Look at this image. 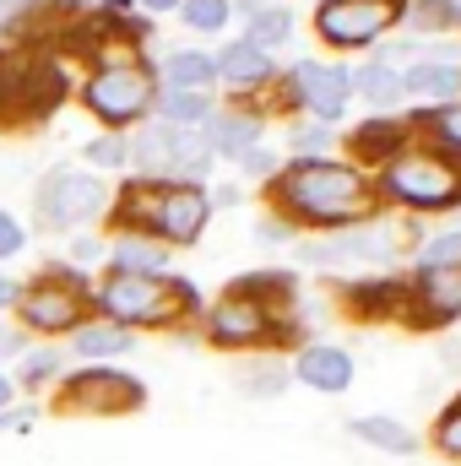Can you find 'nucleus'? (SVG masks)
Here are the masks:
<instances>
[{"instance_id": "obj_28", "label": "nucleus", "mask_w": 461, "mask_h": 466, "mask_svg": "<svg viewBox=\"0 0 461 466\" xmlns=\"http://www.w3.org/2000/svg\"><path fill=\"white\" fill-rule=\"evenodd\" d=\"M353 434L369 440V445H380V451H391V456H413V434L402 423H391V418H358Z\"/></svg>"}, {"instance_id": "obj_32", "label": "nucleus", "mask_w": 461, "mask_h": 466, "mask_svg": "<svg viewBox=\"0 0 461 466\" xmlns=\"http://www.w3.org/2000/svg\"><path fill=\"white\" fill-rule=\"evenodd\" d=\"M104 255H109V233H71V249H66V260L71 266H104Z\"/></svg>"}, {"instance_id": "obj_30", "label": "nucleus", "mask_w": 461, "mask_h": 466, "mask_svg": "<svg viewBox=\"0 0 461 466\" xmlns=\"http://www.w3.org/2000/svg\"><path fill=\"white\" fill-rule=\"evenodd\" d=\"M456 22H461L456 0H418V5H413V27H424V33H446V27H456Z\"/></svg>"}, {"instance_id": "obj_13", "label": "nucleus", "mask_w": 461, "mask_h": 466, "mask_svg": "<svg viewBox=\"0 0 461 466\" xmlns=\"http://www.w3.org/2000/svg\"><path fill=\"white\" fill-rule=\"evenodd\" d=\"M293 93L299 104L315 115V125H332L347 109V93H353V76L343 66H321V60H299L293 66Z\"/></svg>"}, {"instance_id": "obj_19", "label": "nucleus", "mask_w": 461, "mask_h": 466, "mask_svg": "<svg viewBox=\"0 0 461 466\" xmlns=\"http://www.w3.org/2000/svg\"><path fill=\"white\" fill-rule=\"evenodd\" d=\"M396 255V233L374 228V233H343V238H326V244H304V260L315 266H332V260H391Z\"/></svg>"}, {"instance_id": "obj_33", "label": "nucleus", "mask_w": 461, "mask_h": 466, "mask_svg": "<svg viewBox=\"0 0 461 466\" xmlns=\"http://www.w3.org/2000/svg\"><path fill=\"white\" fill-rule=\"evenodd\" d=\"M353 147H358L364 157H385V152L396 147V125H385V119H374V125H364V130L353 136Z\"/></svg>"}, {"instance_id": "obj_24", "label": "nucleus", "mask_w": 461, "mask_h": 466, "mask_svg": "<svg viewBox=\"0 0 461 466\" xmlns=\"http://www.w3.org/2000/svg\"><path fill=\"white\" fill-rule=\"evenodd\" d=\"M293 38V16L282 11V5H261V11H250V22H244V44H255V49H282Z\"/></svg>"}, {"instance_id": "obj_42", "label": "nucleus", "mask_w": 461, "mask_h": 466, "mask_svg": "<svg viewBox=\"0 0 461 466\" xmlns=\"http://www.w3.org/2000/svg\"><path fill=\"white\" fill-rule=\"evenodd\" d=\"M244 390H266L271 396V390H282V374H271V369L266 374H244Z\"/></svg>"}, {"instance_id": "obj_45", "label": "nucleus", "mask_w": 461, "mask_h": 466, "mask_svg": "<svg viewBox=\"0 0 461 466\" xmlns=\"http://www.w3.org/2000/svg\"><path fill=\"white\" fill-rule=\"evenodd\" d=\"M5 407H16V385H11V374L0 369V412H5Z\"/></svg>"}, {"instance_id": "obj_15", "label": "nucleus", "mask_w": 461, "mask_h": 466, "mask_svg": "<svg viewBox=\"0 0 461 466\" xmlns=\"http://www.w3.org/2000/svg\"><path fill=\"white\" fill-rule=\"evenodd\" d=\"M207 147H212V157H244L250 147H261V115L255 109H239V104H218V115L207 119Z\"/></svg>"}, {"instance_id": "obj_7", "label": "nucleus", "mask_w": 461, "mask_h": 466, "mask_svg": "<svg viewBox=\"0 0 461 466\" xmlns=\"http://www.w3.org/2000/svg\"><path fill=\"white\" fill-rule=\"evenodd\" d=\"M266 293H288L282 271H255V277L233 282L229 293L201 315V337L212 348H229V352L271 342L277 337V309L266 304Z\"/></svg>"}, {"instance_id": "obj_34", "label": "nucleus", "mask_w": 461, "mask_h": 466, "mask_svg": "<svg viewBox=\"0 0 461 466\" xmlns=\"http://www.w3.org/2000/svg\"><path fill=\"white\" fill-rule=\"evenodd\" d=\"M456 260H461V233H440V238L424 244V271H446Z\"/></svg>"}, {"instance_id": "obj_11", "label": "nucleus", "mask_w": 461, "mask_h": 466, "mask_svg": "<svg viewBox=\"0 0 461 466\" xmlns=\"http://www.w3.org/2000/svg\"><path fill=\"white\" fill-rule=\"evenodd\" d=\"M77 16H82L77 0H0V44L38 49L49 38H66Z\"/></svg>"}, {"instance_id": "obj_41", "label": "nucleus", "mask_w": 461, "mask_h": 466, "mask_svg": "<svg viewBox=\"0 0 461 466\" xmlns=\"http://www.w3.org/2000/svg\"><path fill=\"white\" fill-rule=\"evenodd\" d=\"M440 445H446L451 456H461V412H451V418L440 423Z\"/></svg>"}, {"instance_id": "obj_29", "label": "nucleus", "mask_w": 461, "mask_h": 466, "mask_svg": "<svg viewBox=\"0 0 461 466\" xmlns=\"http://www.w3.org/2000/svg\"><path fill=\"white\" fill-rule=\"evenodd\" d=\"M33 249V228L11 212V207H0V266H11L16 255H27Z\"/></svg>"}, {"instance_id": "obj_6", "label": "nucleus", "mask_w": 461, "mask_h": 466, "mask_svg": "<svg viewBox=\"0 0 461 466\" xmlns=\"http://www.w3.org/2000/svg\"><path fill=\"white\" fill-rule=\"evenodd\" d=\"M152 98H158V71H152V60L87 66L82 82H77V104L98 119V130H119V136H130L136 125L152 119Z\"/></svg>"}, {"instance_id": "obj_14", "label": "nucleus", "mask_w": 461, "mask_h": 466, "mask_svg": "<svg viewBox=\"0 0 461 466\" xmlns=\"http://www.w3.org/2000/svg\"><path fill=\"white\" fill-rule=\"evenodd\" d=\"M5 374H11V385H16L22 401H38V396H55V385L71 374V363H66V348L60 342H27V352Z\"/></svg>"}, {"instance_id": "obj_16", "label": "nucleus", "mask_w": 461, "mask_h": 466, "mask_svg": "<svg viewBox=\"0 0 461 466\" xmlns=\"http://www.w3.org/2000/svg\"><path fill=\"white\" fill-rule=\"evenodd\" d=\"M60 348H66V358H71V363H119L125 352H136V337L93 315V320H82V326H77Z\"/></svg>"}, {"instance_id": "obj_21", "label": "nucleus", "mask_w": 461, "mask_h": 466, "mask_svg": "<svg viewBox=\"0 0 461 466\" xmlns=\"http://www.w3.org/2000/svg\"><path fill=\"white\" fill-rule=\"evenodd\" d=\"M218 115L212 93H179V87H158L152 98V119L179 125V130H207V119Z\"/></svg>"}, {"instance_id": "obj_3", "label": "nucleus", "mask_w": 461, "mask_h": 466, "mask_svg": "<svg viewBox=\"0 0 461 466\" xmlns=\"http://www.w3.org/2000/svg\"><path fill=\"white\" fill-rule=\"evenodd\" d=\"M11 320L22 326L27 342H66L82 320H93V271H82L71 260L38 266L22 282Z\"/></svg>"}, {"instance_id": "obj_18", "label": "nucleus", "mask_w": 461, "mask_h": 466, "mask_svg": "<svg viewBox=\"0 0 461 466\" xmlns=\"http://www.w3.org/2000/svg\"><path fill=\"white\" fill-rule=\"evenodd\" d=\"M152 71H158V87H179V93H212L218 87V60L207 49H169Z\"/></svg>"}, {"instance_id": "obj_20", "label": "nucleus", "mask_w": 461, "mask_h": 466, "mask_svg": "<svg viewBox=\"0 0 461 466\" xmlns=\"http://www.w3.org/2000/svg\"><path fill=\"white\" fill-rule=\"evenodd\" d=\"M212 60H218V82L233 87V93H250V87L271 82V60H266V49H255V44H244V38L223 44Z\"/></svg>"}, {"instance_id": "obj_46", "label": "nucleus", "mask_w": 461, "mask_h": 466, "mask_svg": "<svg viewBox=\"0 0 461 466\" xmlns=\"http://www.w3.org/2000/svg\"><path fill=\"white\" fill-rule=\"evenodd\" d=\"M233 201H239V190H233V185H218V196H212V207H233Z\"/></svg>"}, {"instance_id": "obj_4", "label": "nucleus", "mask_w": 461, "mask_h": 466, "mask_svg": "<svg viewBox=\"0 0 461 466\" xmlns=\"http://www.w3.org/2000/svg\"><path fill=\"white\" fill-rule=\"evenodd\" d=\"M277 201L304 218V223H347V218H364L369 212V190L364 179L343 168V163H326V157H299L282 168L277 179Z\"/></svg>"}, {"instance_id": "obj_44", "label": "nucleus", "mask_w": 461, "mask_h": 466, "mask_svg": "<svg viewBox=\"0 0 461 466\" xmlns=\"http://www.w3.org/2000/svg\"><path fill=\"white\" fill-rule=\"evenodd\" d=\"M136 11H147V16H169V11H179V0H136Z\"/></svg>"}, {"instance_id": "obj_43", "label": "nucleus", "mask_w": 461, "mask_h": 466, "mask_svg": "<svg viewBox=\"0 0 461 466\" xmlns=\"http://www.w3.org/2000/svg\"><path fill=\"white\" fill-rule=\"evenodd\" d=\"M255 238H261V244H288V228H282V223H261Z\"/></svg>"}, {"instance_id": "obj_25", "label": "nucleus", "mask_w": 461, "mask_h": 466, "mask_svg": "<svg viewBox=\"0 0 461 466\" xmlns=\"http://www.w3.org/2000/svg\"><path fill=\"white\" fill-rule=\"evenodd\" d=\"M174 16H179L190 33H201V38H218L233 22V0H179Z\"/></svg>"}, {"instance_id": "obj_23", "label": "nucleus", "mask_w": 461, "mask_h": 466, "mask_svg": "<svg viewBox=\"0 0 461 466\" xmlns=\"http://www.w3.org/2000/svg\"><path fill=\"white\" fill-rule=\"evenodd\" d=\"M82 168H93L98 179L104 174H130V136L119 130H98L82 141Z\"/></svg>"}, {"instance_id": "obj_10", "label": "nucleus", "mask_w": 461, "mask_h": 466, "mask_svg": "<svg viewBox=\"0 0 461 466\" xmlns=\"http://www.w3.org/2000/svg\"><path fill=\"white\" fill-rule=\"evenodd\" d=\"M385 190L402 207H451L461 196V174L435 152H413V157H396L385 168Z\"/></svg>"}, {"instance_id": "obj_17", "label": "nucleus", "mask_w": 461, "mask_h": 466, "mask_svg": "<svg viewBox=\"0 0 461 466\" xmlns=\"http://www.w3.org/2000/svg\"><path fill=\"white\" fill-rule=\"evenodd\" d=\"M174 260V249H163L158 238L147 233H109V255H104V271H130V277H163Z\"/></svg>"}, {"instance_id": "obj_12", "label": "nucleus", "mask_w": 461, "mask_h": 466, "mask_svg": "<svg viewBox=\"0 0 461 466\" xmlns=\"http://www.w3.org/2000/svg\"><path fill=\"white\" fill-rule=\"evenodd\" d=\"M391 16H396V0H326L321 16H315V27H321L326 44L353 49V44H369Z\"/></svg>"}, {"instance_id": "obj_1", "label": "nucleus", "mask_w": 461, "mask_h": 466, "mask_svg": "<svg viewBox=\"0 0 461 466\" xmlns=\"http://www.w3.org/2000/svg\"><path fill=\"white\" fill-rule=\"evenodd\" d=\"M109 233H147L163 249H190L207 223H212V190L207 185H158V179H130L115 190L109 201Z\"/></svg>"}, {"instance_id": "obj_2", "label": "nucleus", "mask_w": 461, "mask_h": 466, "mask_svg": "<svg viewBox=\"0 0 461 466\" xmlns=\"http://www.w3.org/2000/svg\"><path fill=\"white\" fill-rule=\"evenodd\" d=\"M201 309L196 288L174 271L163 277H130V271H98L93 277V315L109 320L119 331L141 337V331H169L179 320H190Z\"/></svg>"}, {"instance_id": "obj_5", "label": "nucleus", "mask_w": 461, "mask_h": 466, "mask_svg": "<svg viewBox=\"0 0 461 466\" xmlns=\"http://www.w3.org/2000/svg\"><path fill=\"white\" fill-rule=\"evenodd\" d=\"M109 201L115 190L82 168V163H55L49 174H38L33 185V228L38 233H55V238H71V233L93 228L109 218Z\"/></svg>"}, {"instance_id": "obj_26", "label": "nucleus", "mask_w": 461, "mask_h": 466, "mask_svg": "<svg viewBox=\"0 0 461 466\" xmlns=\"http://www.w3.org/2000/svg\"><path fill=\"white\" fill-rule=\"evenodd\" d=\"M407 93H418V98H440V104H451L461 93V71L456 66H413V76L402 82Z\"/></svg>"}, {"instance_id": "obj_22", "label": "nucleus", "mask_w": 461, "mask_h": 466, "mask_svg": "<svg viewBox=\"0 0 461 466\" xmlns=\"http://www.w3.org/2000/svg\"><path fill=\"white\" fill-rule=\"evenodd\" d=\"M293 374L304 385H315V390H347L353 385V358L343 348H304L299 363H293Z\"/></svg>"}, {"instance_id": "obj_31", "label": "nucleus", "mask_w": 461, "mask_h": 466, "mask_svg": "<svg viewBox=\"0 0 461 466\" xmlns=\"http://www.w3.org/2000/svg\"><path fill=\"white\" fill-rule=\"evenodd\" d=\"M424 293L435 304V315H461V282L446 271H424Z\"/></svg>"}, {"instance_id": "obj_8", "label": "nucleus", "mask_w": 461, "mask_h": 466, "mask_svg": "<svg viewBox=\"0 0 461 466\" xmlns=\"http://www.w3.org/2000/svg\"><path fill=\"white\" fill-rule=\"evenodd\" d=\"M212 147L201 130H179V125H163V119H147L130 130V179H158V185H201L207 168H212Z\"/></svg>"}, {"instance_id": "obj_39", "label": "nucleus", "mask_w": 461, "mask_h": 466, "mask_svg": "<svg viewBox=\"0 0 461 466\" xmlns=\"http://www.w3.org/2000/svg\"><path fill=\"white\" fill-rule=\"evenodd\" d=\"M16 293H22V277H11V271L0 266V320H11V309H16Z\"/></svg>"}, {"instance_id": "obj_37", "label": "nucleus", "mask_w": 461, "mask_h": 466, "mask_svg": "<svg viewBox=\"0 0 461 466\" xmlns=\"http://www.w3.org/2000/svg\"><path fill=\"white\" fill-rule=\"evenodd\" d=\"M293 147H299V157H315L321 147H332V136H326V125H299L293 130Z\"/></svg>"}, {"instance_id": "obj_38", "label": "nucleus", "mask_w": 461, "mask_h": 466, "mask_svg": "<svg viewBox=\"0 0 461 466\" xmlns=\"http://www.w3.org/2000/svg\"><path fill=\"white\" fill-rule=\"evenodd\" d=\"M239 168H244V174H250V179H266V174H271V168H277V157H271V152H266V147H250V152H244V157H239Z\"/></svg>"}, {"instance_id": "obj_27", "label": "nucleus", "mask_w": 461, "mask_h": 466, "mask_svg": "<svg viewBox=\"0 0 461 466\" xmlns=\"http://www.w3.org/2000/svg\"><path fill=\"white\" fill-rule=\"evenodd\" d=\"M353 87H358L369 104H380V109H391V104L402 98V76H396L391 66H358V71H353Z\"/></svg>"}, {"instance_id": "obj_36", "label": "nucleus", "mask_w": 461, "mask_h": 466, "mask_svg": "<svg viewBox=\"0 0 461 466\" xmlns=\"http://www.w3.org/2000/svg\"><path fill=\"white\" fill-rule=\"evenodd\" d=\"M22 352H27V337H22V326H16V320H0V369H11Z\"/></svg>"}, {"instance_id": "obj_9", "label": "nucleus", "mask_w": 461, "mask_h": 466, "mask_svg": "<svg viewBox=\"0 0 461 466\" xmlns=\"http://www.w3.org/2000/svg\"><path fill=\"white\" fill-rule=\"evenodd\" d=\"M141 407H147V385L115 363H77L55 385V412H71V418H125Z\"/></svg>"}, {"instance_id": "obj_35", "label": "nucleus", "mask_w": 461, "mask_h": 466, "mask_svg": "<svg viewBox=\"0 0 461 466\" xmlns=\"http://www.w3.org/2000/svg\"><path fill=\"white\" fill-rule=\"evenodd\" d=\"M38 418H44V407H38V401H16V407H5V412H0V434H33V429H38Z\"/></svg>"}, {"instance_id": "obj_40", "label": "nucleus", "mask_w": 461, "mask_h": 466, "mask_svg": "<svg viewBox=\"0 0 461 466\" xmlns=\"http://www.w3.org/2000/svg\"><path fill=\"white\" fill-rule=\"evenodd\" d=\"M435 130L451 141V147H461V104H451V109H440L435 115Z\"/></svg>"}]
</instances>
